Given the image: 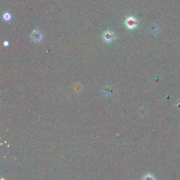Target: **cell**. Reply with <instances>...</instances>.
I'll list each match as a JSON object with an SVG mask.
<instances>
[{
    "instance_id": "6da1fadb",
    "label": "cell",
    "mask_w": 180,
    "mask_h": 180,
    "mask_svg": "<svg viewBox=\"0 0 180 180\" xmlns=\"http://www.w3.org/2000/svg\"><path fill=\"white\" fill-rule=\"evenodd\" d=\"M125 26L130 30H133L137 26L138 21L136 18H134L133 16H130L128 18H127V19L125 20Z\"/></svg>"
},
{
    "instance_id": "7a4b0ae2",
    "label": "cell",
    "mask_w": 180,
    "mask_h": 180,
    "mask_svg": "<svg viewBox=\"0 0 180 180\" xmlns=\"http://www.w3.org/2000/svg\"><path fill=\"white\" fill-rule=\"evenodd\" d=\"M43 35L42 32L38 30H34L30 35V39L33 42L39 43L42 41Z\"/></svg>"
},
{
    "instance_id": "3957f363",
    "label": "cell",
    "mask_w": 180,
    "mask_h": 180,
    "mask_svg": "<svg viewBox=\"0 0 180 180\" xmlns=\"http://www.w3.org/2000/svg\"><path fill=\"white\" fill-rule=\"evenodd\" d=\"M101 38L105 42L110 43L112 41H113V40L116 38V36H115L114 32H112V31L106 30L103 33V35H101Z\"/></svg>"
},
{
    "instance_id": "277c9868",
    "label": "cell",
    "mask_w": 180,
    "mask_h": 180,
    "mask_svg": "<svg viewBox=\"0 0 180 180\" xmlns=\"http://www.w3.org/2000/svg\"><path fill=\"white\" fill-rule=\"evenodd\" d=\"M102 92H103V94H104V95L108 97V96H111L113 94V89L110 86L104 87L103 88V90H102Z\"/></svg>"
},
{
    "instance_id": "5b68a950",
    "label": "cell",
    "mask_w": 180,
    "mask_h": 180,
    "mask_svg": "<svg viewBox=\"0 0 180 180\" xmlns=\"http://www.w3.org/2000/svg\"><path fill=\"white\" fill-rule=\"evenodd\" d=\"M11 18V15L9 12L7 11L3 14V19H4V21H10Z\"/></svg>"
},
{
    "instance_id": "8992f818",
    "label": "cell",
    "mask_w": 180,
    "mask_h": 180,
    "mask_svg": "<svg viewBox=\"0 0 180 180\" xmlns=\"http://www.w3.org/2000/svg\"><path fill=\"white\" fill-rule=\"evenodd\" d=\"M142 180H156V179H155V177L153 175H150V174H148V175H146L142 178Z\"/></svg>"
},
{
    "instance_id": "52a82bcc",
    "label": "cell",
    "mask_w": 180,
    "mask_h": 180,
    "mask_svg": "<svg viewBox=\"0 0 180 180\" xmlns=\"http://www.w3.org/2000/svg\"><path fill=\"white\" fill-rule=\"evenodd\" d=\"M8 45H9V42H8L7 41H4V46H7Z\"/></svg>"
}]
</instances>
